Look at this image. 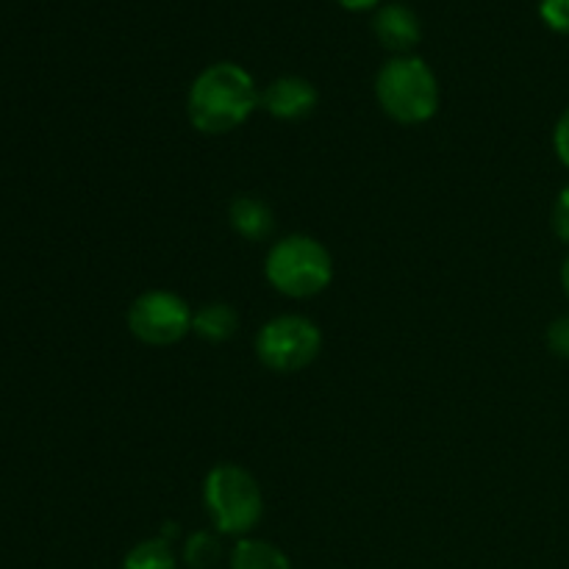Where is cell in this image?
<instances>
[{
	"label": "cell",
	"instance_id": "cell-16",
	"mask_svg": "<svg viewBox=\"0 0 569 569\" xmlns=\"http://www.w3.org/2000/svg\"><path fill=\"white\" fill-rule=\"evenodd\" d=\"M550 226H553L556 237L569 244V183L561 187V192L556 194L553 211H550Z\"/></svg>",
	"mask_w": 569,
	"mask_h": 569
},
{
	"label": "cell",
	"instance_id": "cell-12",
	"mask_svg": "<svg viewBox=\"0 0 569 569\" xmlns=\"http://www.w3.org/2000/svg\"><path fill=\"white\" fill-rule=\"evenodd\" d=\"M122 569H178L176 553L167 539H144L137 548L128 550Z\"/></svg>",
	"mask_w": 569,
	"mask_h": 569
},
{
	"label": "cell",
	"instance_id": "cell-9",
	"mask_svg": "<svg viewBox=\"0 0 569 569\" xmlns=\"http://www.w3.org/2000/svg\"><path fill=\"white\" fill-rule=\"evenodd\" d=\"M228 222L248 242H264L276 228L272 206L259 194H237L228 206Z\"/></svg>",
	"mask_w": 569,
	"mask_h": 569
},
{
	"label": "cell",
	"instance_id": "cell-2",
	"mask_svg": "<svg viewBox=\"0 0 569 569\" xmlns=\"http://www.w3.org/2000/svg\"><path fill=\"white\" fill-rule=\"evenodd\" d=\"M376 98L400 126H422L437 117L442 89L420 56H392L376 76Z\"/></svg>",
	"mask_w": 569,
	"mask_h": 569
},
{
	"label": "cell",
	"instance_id": "cell-17",
	"mask_svg": "<svg viewBox=\"0 0 569 569\" xmlns=\"http://www.w3.org/2000/svg\"><path fill=\"white\" fill-rule=\"evenodd\" d=\"M553 150H556V156H559L561 164H565L569 170V106L565 111H561L559 120H556Z\"/></svg>",
	"mask_w": 569,
	"mask_h": 569
},
{
	"label": "cell",
	"instance_id": "cell-1",
	"mask_svg": "<svg viewBox=\"0 0 569 569\" xmlns=\"http://www.w3.org/2000/svg\"><path fill=\"white\" fill-rule=\"evenodd\" d=\"M259 106L261 92L253 76L233 61H217L206 67L187 94L189 122L206 137L237 131Z\"/></svg>",
	"mask_w": 569,
	"mask_h": 569
},
{
	"label": "cell",
	"instance_id": "cell-18",
	"mask_svg": "<svg viewBox=\"0 0 569 569\" xmlns=\"http://www.w3.org/2000/svg\"><path fill=\"white\" fill-rule=\"evenodd\" d=\"M337 3L348 11H370V9H376L381 0H337Z\"/></svg>",
	"mask_w": 569,
	"mask_h": 569
},
{
	"label": "cell",
	"instance_id": "cell-15",
	"mask_svg": "<svg viewBox=\"0 0 569 569\" xmlns=\"http://www.w3.org/2000/svg\"><path fill=\"white\" fill-rule=\"evenodd\" d=\"M539 17L550 31L569 37V0H539Z\"/></svg>",
	"mask_w": 569,
	"mask_h": 569
},
{
	"label": "cell",
	"instance_id": "cell-19",
	"mask_svg": "<svg viewBox=\"0 0 569 569\" xmlns=\"http://www.w3.org/2000/svg\"><path fill=\"white\" fill-rule=\"evenodd\" d=\"M561 289H565V295L569 300V256L565 259V264H561Z\"/></svg>",
	"mask_w": 569,
	"mask_h": 569
},
{
	"label": "cell",
	"instance_id": "cell-8",
	"mask_svg": "<svg viewBox=\"0 0 569 569\" xmlns=\"http://www.w3.org/2000/svg\"><path fill=\"white\" fill-rule=\"evenodd\" d=\"M372 31L395 56H409L422 39V22L406 3H387L372 17Z\"/></svg>",
	"mask_w": 569,
	"mask_h": 569
},
{
	"label": "cell",
	"instance_id": "cell-10",
	"mask_svg": "<svg viewBox=\"0 0 569 569\" xmlns=\"http://www.w3.org/2000/svg\"><path fill=\"white\" fill-rule=\"evenodd\" d=\"M231 569H292V561L267 539L242 537L231 550Z\"/></svg>",
	"mask_w": 569,
	"mask_h": 569
},
{
	"label": "cell",
	"instance_id": "cell-4",
	"mask_svg": "<svg viewBox=\"0 0 569 569\" xmlns=\"http://www.w3.org/2000/svg\"><path fill=\"white\" fill-rule=\"evenodd\" d=\"M203 500L214 531L226 537H248L264 517V495L259 481L231 461L211 467L203 483Z\"/></svg>",
	"mask_w": 569,
	"mask_h": 569
},
{
	"label": "cell",
	"instance_id": "cell-14",
	"mask_svg": "<svg viewBox=\"0 0 569 569\" xmlns=\"http://www.w3.org/2000/svg\"><path fill=\"white\" fill-rule=\"evenodd\" d=\"M545 345H548V350L556 359L569 361V311L550 322L548 331H545Z\"/></svg>",
	"mask_w": 569,
	"mask_h": 569
},
{
	"label": "cell",
	"instance_id": "cell-3",
	"mask_svg": "<svg viewBox=\"0 0 569 569\" xmlns=\"http://www.w3.org/2000/svg\"><path fill=\"white\" fill-rule=\"evenodd\" d=\"M264 276L276 292L306 300L331 287L333 259L320 239L309 233H289L267 253Z\"/></svg>",
	"mask_w": 569,
	"mask_h": 569
},
{
	"label": "cell",
	"instance_id": "cell-13",
	"mask_svg": "<svg viewBox=\"0 0 569 569\" xmlns=\"http://www.w3.org/2000/svg\"><path fill=\"white\" fill-rule=\"evenodd\" d=\"M183 559L192 569H211L220 565L222 559V545L220 537L214 531H194L187 539V548H183Z\"/></svg>",
	"mask_w": 569,
	"mask_h": 569
},
{
	"label": "cell",
	"instance_id": "cell-6",
	"mask_svg": "<svg viewBox=\"0 0 569 569\" xmlns=\"http://www.w3.org/2000/svg\"><path fill=\"white\" fill-rule=\"evenodd\" d=\"M194 311L170 289H148L128 309V331L150 348H170L192 333Z\"/></svg>",
	"mask_w": 569,
	"mask_h": 569
},
{
	"label": "cell",
	"instance_id": "cell-5",
	"mask_svg": "<svg viewBox=\"0 0 569 569\" xmlns=\"http://www.w3.org/2000/svg\"><path fill=\"white\" fill-rule=\"evenodd\" d=\"M322 350V331L303 315H278L256 333V356L261 365L281 376L306 370Z\"/></svg>",
	"mask_w": 569,
	"mask_h": 569
},
{
	"label": "cell",
	"instance_id": "cell-11",
	"mask_svg": "<svg viewBox=\"0 0 569 569\" xmlns=\"http://www.w3.org/2000/svg\"><path fill=\"white\" fill-rule=\"evenodd\" d=\"M239 328V315L231 303H206L194 311V320H192V331L198 333L200 339L206 342H228V339L237 333Z\"/></svg>",
	"mask_w": 569,
	"mask_h": 569
},
{
	"label": "cell",
	"instance_id": "cell-7",
	"mask_svg": "<svg viewBox=\"0 0 569 569\" xmlns=\"http://www.w3.org/2000/svg\"><path fill=\"white\" fill-rule=\"evenodd\" d=\"M317 103H320L317 87L300 76L276 78L261 92V109L283 122L306 120L309 114H315Z\"/></svg>",
	"mask_w": 569,
	"mask_h": 569
}]
</instances>
